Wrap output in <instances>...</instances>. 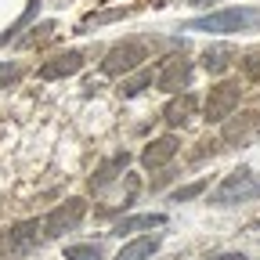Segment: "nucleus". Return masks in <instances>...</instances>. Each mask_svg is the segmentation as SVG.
<instances>
[{
  "instance_id": "f257e3e1",
  "label": "nucleus",
  "mask_w": 260,
  "mask_h": 260,
  "mask_svg": "<svg viewBox=\"0 0 260 260\" xmlns=\"http://www.w3.org/2000/svg\"><path fill=\"white\" fill-rule=\"evenodd\" d=\"M188 32H256L260 29V8L242 4V8H224V11H210L203 18L184 22Z\"/></svg>"
},
{
  "instance_id": "f03ea898",
  "label": "nucleus",
  "mask_w": 260,
  "mask_h": 260,
  "mask_svg": "<svg viewBox=\"0 0 260 260\" xmlns=\"http://www.w3.org/2000/svg\"><path fill=\"white\" fill-rule=\"evenodd\" d=\"M249 199H260V177H256L249 167L232 170V174H228V177L213 188V195H210L213 206H242V203H249Z\"/></svg>"
},
{
  "instance_id": "7ed1b4c3",
  "label": "nucleus",
  "mask_w": 260,
  "mask_h": 260,
  "mask_svg": "<svg viewBox=\"0 0 260 260\" xmlns=\"http://www.w3.org/2000/svg\"><path fill=\"white\" fill-rule=\"evenodd\" d=\"M145 58H148L145 40H119L116 47H109V51H105L102 73H105V76H126V73L141 69V61H145Z\"/></svg>"
},
{
  "instance_id": "20e7f679",
  "label": "nucleus",
  "mask_w": 260,
  "mask_h": 260,
  "mask_svg": "<svg viewBox=\"0 0 260 260\" xmlns=\"http://www.w3.org/2000/svg\"><path fill=\"white\" fill-rule=\"evenodd\" d=\"M83 217H87V203L80 199V195H73V199L58 203V206L47 213V220L40 224V228H44V239H61V235L76 232Z\"/></svg>"
},
{
  "instance_id": "39448f33",
  "label": "nucleus",
  "mask_w": 260,
  "mask_h": 260,
  "mask_svg": "<svg viewBox=\"0 0 260 260\" xmlns=\"http://www.w3.org/2000/svg\"><path fill=\"white\" fill-rule=\"evenodd\" d=\"M260 141V112H242V116H228L220 123V145L224 148H249Z\"/></svg>"
},
{
  "instance_id": "423d86ee",
  "label": "nucleus",
  "mask_w": 260,
  "mask_h": 260,
  "mask_svg": "<svg viewBox=\"0 0 260 260\" xmlns=\"http://www.w3.org/2000/svg\"><path fill=\"white\" fill-rule=\"evenodd\" d=\"M40 232H44L40 220H18L11 232H0V260H18V256H25L32 246L44 239Z\"/></svg>"
},
{
  "instance_id": "0eeeda50",
  "label": "nucleus",
  "mask_w": 260,
  "mask_h": 260,
  "mask_svg": "<svg viewBox=\"0 0 260 260\" xmlns=\"http://www.w3.org/2000/svg\"><path fill=\"white\" fill-rule=\"evenodd\" d=\"M239 102H242V83H235V80L217 83L210 90V98H206V119L210 123H224L228 116L239 109Z\"/></svg>"
},
{
  "instance_id": "6e6552de",
  "label": "nucleus",
  "mask_w": 260,
  "mask_h": 260,
  "mask_svg": "<svg viewBox=\"0 0 260 260\" xmlns=\"http://www.w3.org/2000/svg\"><path fill=\"white\" fill-rule=\"evenodd\" d=\"M191 61L184 58V54H174V58H167V61H162L159 65V73H155V87L159 90H184L188 83H191Z\"/></svg>"
},
{
  "instance_id": "1a4fd4ad",
  "label": "nucleus",
  "mask_w": 260,
  "mask_h": 260,
  "mask_svg": "<svg viewBox=\"0 0 260 260\" xmlns=\"http://www.w3.org/2000/svg\"><path fill=\"white\" fill-rule=\"evenodd\" d=\"M83 69V51H61L40 65V80H65Z\"/></svg>"
},
{
  "instance_id": "9d476101",
  "label": "nucleus",
  "mask_w": 260,
  "mask_h": 260,
  "mask_svg": "<svg viewBox=\"0 0 260 260\" xmlns=\"http://www.w3.org/2000/svg\"><path fill=\"white\" fill-rule=\"evenodd\" d=\"M177 148H181V141H177L174 134L148 141V145H145V152H141V167H145V170H159V167H167V162L177 155Z\"/></svg>"
},
{
  "instance_id": "9b49d317",
  "label": "nucleus",
  "mask_w": 260,
  "mask_h": 260,
  "mask_svg": "<svg viewBox=\"0 0 260 260\" xmlns=\"http://www.w3.org/2000/svg\"><path fill=\"white\" fill-rule=\"evenodd\" d=\"M195 109H199V102H195V94H174L170 102H167V109H162V123L167 126H188L191 119H195Z\"/></svg>"
},
{
  "instance_id": "f8f14e48",
  "label": "nucleus",
  "mask_w": 260,
  "mask_h": 260,
  "mask_svg": "<svg viewBox=\"0 0 260 260\" xmlns=\"http://www.w3.org/2000/svg\"><path fill=\"white\" fill-rule=\"evenodd\" d=\"M126 167H130V155H126V152H116V155H109L105 162H98V170L90 174V191H105Z\"/></svg>"
},
{
  "instance_id": "ddd939ff",
  "label": "nucleus",
  "mask_w": 260,
  "mask_h": 260,
  "mask_svg": "<svg viewBox=\"0 0 260 260\" xmlns=\"http://www.w3.org/2000/svg\"><path fill=\"white\" fill-rule=\"evenodd\" d=\"M235 58H239V47H235V44H213V47L203 51V69L213 73V76H220V73L232 69Z\"/></svg>"
},
{
  "instance_id": "4468645a",
  "label": "nucleus",
  "mask_w": 260,
  "mask_h": 260,
  "mask_svg": "<svg viewBox=\"0 0 260 260\" xmlns=\"http://www.w3.org/2000/svg\"><path fill=\"white\" fill-rule=\"evenodd\" d=\"M167 224V213H134V217H123L116 224V232L112 235H134V232H148V228H162Z\"/></svg>"
},
{
  "instance_id": "2eb2a0df",
  "label": "nucleus",
  "mask_w": 260,
  "mask_h": 260,
  "mask_svg": "<svg viewBox=\"0 0 260 260\" xmlns=\"http://www.w3.org/2000/svg\"><path fill=\"white\" fill-rule=\"evenodd\" d=\"M159 235H145V239H134V242H126L123 249H119V256L116 260H148L152 253H159Z\"/></svg>"
},
{
  "instance_id": "dca6fc26",
  "label": "nucleus",
  "mask_w": 260,
  "mask_h": 260,
  "mask_svg": "<svg viewBox=\"0 0 260 260\" xmlns=\"http://www.w3.org/2000/svg\"><path fill=\"white\" fill-rule=\"evenodd\" d=\"M152 80H155L152 69H134V73H126L123 83H119V98H138L145 87H152Z\"/></svg>"
},
{
  "instance_id": "f3484780",
  "label": "nucleus",
  "mask_w": 260,
  "mask_h": 260,
  "mask_svg": "<svg viewBox=\"0 0 260 260\" xmlns=\"http://www.w3.org/2000/svg\"><path fill=\"white\" fill-rule=\"evenodd\" d=\"M51 40H54V22H40L32 29V37L18 40V47H40V44H51Z\"/></svg>"
},
{
  "instance_id": "a211bd4d",
  "label": "nucleus",
  "mask_w": 260,
  "mask_h": 260,
  "mask_svg": "<svg viewBox=\"0 0 260 260\" xmlns=\"http://www.w3.org/2000/svg\"><path fill=\"white\" fill-rule=\"evenodd\" d=\"M203 191H206V181H191V184H184V188L170 191V203H191L195 195H203Z\"/></svg>"
},
{
  "instance_id": "6ab92c4d",
  "label": "nucleus",
  "mask_w": 260,
  "mask_h": 260,
  "mask_svg": "<svg viewBox=\"0 0 260 260\" xmlns=\"http://www.w3.org/2000/svg\"><path fill=\"white\" fill-rule=\"evenodd\" d=\"M65 260H102V246H65Z\"/></svg>"
},
{
  "instance_id": "aec40b11",
  "label": "nucleus",
  "mask_w": 260,
  "mask_h": 260,
  "mask_svg": "<svg viewBox=\"0 0 260 260\" xmlns=\"http://www.w3.org/2000/svg\"><path fill=\"white\" fill-rule=\"evenodd\" d=\"M242 76L246 80H260V51L242 54Z\"/></svg>"
},
{
  "instance_id": "412c9836",
  "label": "nucleus",
  "mask_w": 260,
  "mask_h": 260,
  "mask_svg": "<svg viewBox=\"0 0 260 260\" xmlns=\"http://www.w3.org/2000/svg\"><path fill=\"white\" fill-rule=\"evenodd\" d=\"M18 76H22L18 61H0V90H4V87H11Z\"/></svg>"
},
{
  "instance_id": "4be33fe9",
  "label": "nucleus",
  "mask_w": 260,
  "mask_h": 260,
  "mask_svg": "<svg viewBox=\"0 0 260 260\" xmlns=\"http://www.w3.org/2000/svg\"><path fill=\"white\" fill-rule=\"evenodd\" d=\"M123 15H126V8H119V11H102V15L94 11V15L83 18V25H105V22H116V18H123Z\"/></svg>"
},
{
  "instance_id": "5701e85b",
  "label": "nucleus",
  "mask_w": 260,
  "mask_h": 260,
  "mask_svg": "<svg viewBox=\"0 0 260 260\" xmlns=\"http://www.w3.org/2000/svg\"><path fill=\"white\" fill-rule=\"evenodd\" d=\"M191 8H213V4H220V0H188Z\"/></svg>"
},
{
  "instance_id": "b1692460",
  "label": "nucleus",
  "mask_w": 260,
  "mask_h": 260,
  "mask_svg": "<svg viewBox=\"0 0 260 260\" xmlns=\"http://www.w3.org/2000/svg\"><path fill=\"white\" fill-rule=\"evenodd\" d=\"M213 260H246L242 253H224V256H213Z\"/></svg>"
}]
</instances>
